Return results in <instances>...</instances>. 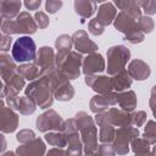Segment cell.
<instances>
[{"instance_id": "6da1fadb", "label": "cell", "mask_w": 156, "mask_h": 156, "mask_svg": "<svg viewBox=\"0 0 156 156\" xmlns=\"http://www.w3.org/2000/svg\"><path fill=\"white\" fill-rule=\"evenodd\" d=\"M35 43L30 37L18 38L12 46V57L17 62H28L35 57Z\"/></svg>"}]
</instances>
